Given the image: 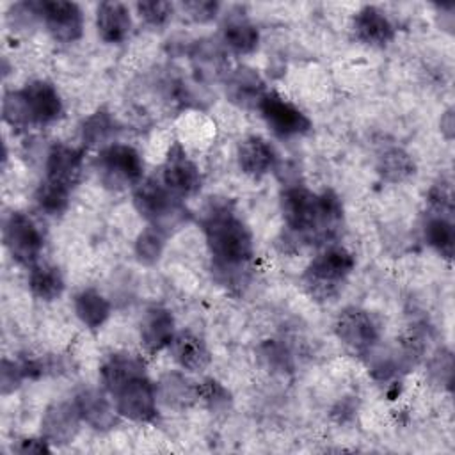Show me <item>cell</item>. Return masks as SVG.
Masks as SVG:
<instances>
[{
  "label": "cell",
  "instance_id": "2e32d148",
  "mask_svg": "<svg viewBox=\"0 0 455 455\" xmlns=\"http://www.w3.org/2000/svg\"><path fill=\"white\" fill-rule=\"evenodd\" d=\"M174 316L167 307L151 306L140 318V345L148 354H158L171 345L174 338Z\"/></svg>",
  "mask_w": 455,
  "mask_h": 455
},
{
  "label": "cell",
  "instance_id": "484cf974",
  "mask_svg": "<svg viewBox=\"0 0 455 455\" xmlns=\"http://www.w3.org/2000/svg\"><path fill=\"white\" fill-rule=\"evenodd\" d=\"M78 320L91 331L100 329L110 316V302L94 288H84L73 300Z\"/></svg>",
  "mask_w": 455,
  "mask_h": 455
},
{
  "label": "cell",
  "instance_id": "4fadbf2b",
  "mask_svg": "<svg viewBox=\"0 0 455 455\" xmlns=\"http://www.w3.org/2000/svg\"><path fill=\"white\" fill-rule=\"evenodd\" d=\"M80 412L75 402L52 403L41 418V435L55 446H64L75 439L80 428Z\"/></svg>",
  "mask_w": 455,
  "mask_h": 455
},
{
  "label": "cell",
  "instance_id": "60d3db41",
  "mask_svg": "<svg viewBox=\"0 0 455 455\" xmlns=\"http://www.w3.org/2000/svg\"><path fill=\"white\" fill-rule=\"evenodd\" d=\"M14 451L18 453H48L52 448H50V443L41 435V437H25V439H20L14 446H12Z\"/></svg>",
  "mask_w": 455,
  "mask_h": 455
},
{
  "label": "cell",
  "instance_id": "44dd1931",
  "mask_svg": "<svg viewBox=\"0 0 455 455\" xmlns=\"http://www.w3.org/2000/svg\"><path fill=\"white\" fill-rule=\"evenodd\" d=\"M96 30L108 44L123 43L132 32L130 9L123 2H101L96 7Z\"/></svg>",
  "mask_w": 455,
  "mask_h": 455
},
{
  "label": "cell",
  "instance_id": "1f68e13d",
  "mask_svg": "<svg viewBox=\"0 0 455 455\" xmlns=\"http://www.w3.org/2000/svg\"><path fill=\"white\" fill-rule=\"evenodd\" d=\"M197 389V400L203 402L206 409L212 412H226L231 407V393L229 389L219 382L217 379H203L201 382L196 384Z\"/></svg>",
  "mask_w": 455,
  "mask_h": 455
},
{
  "label": "cell",
  "instance_id": "30bf717a",
  "mask_svg": "<svg viewBox=\"0 0 455 455\" xmlns=\"http://www.w3.org/2000/svg\"><path fill=\"white\" fill-rule=\"evenodd\" d=\"M39 20L57 43H75L84 34V14L78 4L66 0H37Z\"/></svg>",
  "mask_w": 455,
  "mask_h": 455
},
{
  "label": "cell",
  "instance_id": "ac0fdd59",
  "mask_svg": "<svg viewBox=\"0 0 455 455\" xmlns=\"http://www.w3.org/2000/svg\"><path fill=\"white\" fill-rule=\"evenodd\" d=\"M169 350L180 368L190 373H201L212 363V354L204 339L188 329H181L174 334Z\"/></svg>",
  "mask_w": 455,
  "mask_h": 455
},
{
  "label": "cell",
  "instance_id": "836d02e7",
  "mask_svg": "<svg viewBox=\"0 0 455 455\" xmlns=\"http://www.w3.org/2000/svg\"><path fill=\"white\" fill-rule=\"evenodd\" d=\"M192 62L196 66V69L203 75V76H213L217 73H220L222 69V53L220 50L212 44V43H199L194 46L192 53Z\"/></svg>",
  "mask_w": 455,
  "mask_h": 455
},
{
  "label": "cell",
  "instance_id": "9c48e42d",
  "mask_svg": "<svg viewBox=\"0 0 455 455\" xmlns=\"http://www.w3.org/2000/svg\"><path fill=\"white\" fill-rule=\"evenodd\" d=\"M338 339L355 354H368L379 341V325L373 316L355 306L339 311L334 322Z\"/></svg>",
  "mask_w": 455,
  "mask_h": 455
},
{
  "label": "cell",
  "instance_id": "8fae6325",
  "mask_svg": "<svg viewBox=\"0 0 455 455\" xmlns=\"http://www.w3.org/2000/svg\"><path fill=\"white\" fill-rule=\"evenodd\" d=\"M162 183L180 199L190 197L201 190V172L180 142H172L162 165Z\"/></svg>",
  "mask_w": 455,
  "mask_h": 455
},
{
  "label": "cell",
  "instance_id": "4dcf8cb0",
  "mask_svg": "<svg viewBox=\"0 0 455 455\" xmlns=\"http://www.w3.org/2000/svg\"><path fill=\"white\" fill-rule=\"evenodd\" d=\"M167 235L153 226H146L135 238V256L142 265H155L164 254Z\"/></svg>",
  "mask_w": 455,
  "mask_h": 455
},
{
  "label": "cell",
  "instance_id": "cb8c5ba5",
  "mask_svg": "<svg viewBox=\"0 0 455 455\" xmlns=\"http://www.w3.org/2000/svg\"><path fill=\"white\" fill-rule=\"evenodd\" d=\"M155 386L158 402L171 409L183 411L197 402L196 384L190 379H187L181 371L165 373Z\"/></svg>",
  "mask_w": 455,
  "mask_h": 455
},
{
  "label": "cell",
  "instance_id": "d4e9b609",
  "mask_svg": "<svg viewBox=\"0 0 455 455\" xmlns=\"http://www.w3.org/2000/svg\"><path fill=\"white\" fill-rule=\"evenodd\" d=\"M117 132H119V124L116 117L105 108H100L89 117H85L80 128L84 146L100 148V149L114 144V137L117 135Z\"/></svg>",
  "mask_w": 455,
  "mask_h": 455
},
{
  "label": "cell",
  "instance_id": "ffe728a7",
  "mask_svg": "<svg viewBox=\"0 0 455 455\" xmlns=\"http://www.w3.org/2000/svg\"><path fill=\"white\" fill-rule=\"evenodd\" d=\"M75 405L80 412L82 421H85L94 430H110L117 425L119 412L98 389H84L75 396Z\"/></svg>",
  "mask_w": 455,
  "mask_h": 455
},
{
  "label": "cell",
  "instance_id": "4316f807",
  "mask_svg": "<svg viewBox=\"0 0 455 455\" xmlns=\"http://www.w3.org/2000/svg\"><path fill=\"white\" fill-rule=\"evenodd\" d=\"M28 288L36 299L50 302L62 295L64 277L53 265H34L28 275Z\"/></svg>",
  "mask_w": 455,
  "mask_h": 455
},
{
  "label": "cell",
  "instance_id": "603a6c76",
  "mask_svg": "<svg viewBox=\"0 0 455 455\" xmlns=\"http://www.w3.org/2000/svg\"><path fill=\"white\" fill-rule=\"evenodd\" d=\"M222 43L238 55L252 53L259 44V32L252 21H249L242 12L229 14L222 27Z\"/></svg>",
  "mask_w": 455,
  "mask_h": 455
},
{
  "label": "cell",
  "instance_id": "74e56055",
  "mask_svg": "<svg viewBox=\"0 0 455 455\" xmlns=\"http://www.w3.org/2000/svg\"><path fill=\"white\" fill-rule=\"evenodd\" d=\"M181 9L187 14V18H190L192 21L206 23L219 14L220 4L213 0H192V2H183Z\"/></svg>",
  "mask_w": 455,
  "mask_h": 455
},
{
  "label": "cell",
  "instance_id": "f1b7e54d",
  "mask_svg": "<svg viewBox=\"0 0 455 455\" xmlns=\"http://www.w3.org/2000/svg\"><path fill=\"white\" fill-rule=\"evenodd\" d=\"M414 160L402 148H389L377 160V172L389 183L405 181L414 174Z\"/></svg>",
  "mask_w": 455,
  "mask_h": 455
},
{
  "label": "cell",
  "instance_id": "e0dca14e",
  "mask_svg": "<svg viewBox=\"0 0 455 455\" xmlns=\"http://www.w3.org/2000/svg\"><path fill=\"white\" fill-rule=\"evenodd\" d=\"M352 30L357 41L368 46H387L395 37V27L389 18L375 5L361 7L352 21Z\"/></svg>",
  "mask_w": 455,
  "mask_h": 455
},
{
  "label": "cell",
  "instance_id": "d590c367",
  "mask_svg": "<svg viewBox=\"0 0 455 455\" xmlns=\"http://www.w3.org/2000/svg\"><path fill=\"white\" fill-rule=\"evenodd\" d=\"M139 16L151 27H164L172 18L174 5L165 0H142L135 4Z\"/></svg>",
  "mask_w": 455,
  "mask_h": 455
},
{
  "label": "cell",
  "instance_id": "8d00e7d4",
  "mask_svg": "<svg viewBox=\"0 0 455 455\" xmlns=\"http://www.w3.org/2000/svg\"><path fill=\"white\" fill-rule=\"evenodd\" d=\"M428 375L441 386L450 387L453 377V355L448 348H441L428 364Z\"/></svg>",
  "mask_w": 455,
  "mask_h": 455
},
{
  "label": "cell",
  "instance_id": "5bb4252c",
  "mask_svg": "<svg viewBox=\"0 0 455 455\" xmlns=\"http://www.w3.org/2000/svg\"><path fill=\"white\" fill-rule=\"evenodd\" d=\"M82 169H84L82 149H76L62 142H55L46 155L44 180H50L53 183H59L73 190L82 178Z\"/></svg>",
  "mask_w": 455,
  "mask_h": 455
},
{
  "label": "cell",
  "instance_id": "7402d4cb",
  "mask_svg": "<svg viewBox=\"0 0 455 455\" xmlns=\"http://www.w3.org/2000/svg\"><path fill=\"white\" fill-rule=\"evenodd\" d=\"M140 373H146L142 359L126 352L110 354L100 366V380L110 395H114L126 380Z\"/></svg>",
  "mask_w": 455,
  "mask_h": 455
},
{
  "label": "cell",
  "instance_id": "d6a6232c",
  "mask_svg": "<svg viewBox=\"0 0 455 455\" xmlns=\"http://www.w3.org/2000/svg\"><path fill=\"white\" fill-rule=\"evenodd\" d=\"M258 357L259 361L270 370V371H291L293 363H291V355L286 350L284 345H281L275 339H265L263 343H259L258 347Z\"/></svg>",
  "mask_w": 455,
  "mask_h": 455
},
{
  "label": "cell",
  "instance_id": "f35d334b",
  "mask_svg": "<svg viewBox=\"0 0 455 455\" xmlns=\"http://www.w3.org/2000/svg\"><path fill=\"white\" fill-rule=\"evenodd\" d=\"M25 380L23 368L20 361H9L4 359L0 366V386H2V395H9L14 389L20 387V384Z\"/></svg>",
  "mask_w": 455,
  "mask_h": 455
},
{
  "label": "cell",
  "instance_id": "d6986e66",
  "mask_svg": "<svg viewBox=\"0 0 455 455\" xmlns=\"http://www.w3.org/2000/svg\"><path fill=\"white\" fill-rule=\"evenodd\" d=\"M236 158L242 172L258 180L275 167L277 153L267 139L251 135L238 144Z\"/></svg>",
  "mask_w": 455,
  "mask_h": 455
},
{
  "label": "cell",
  "instance_id": "8992f818",
  "mask_svg": "<svg viewBox=\"0 0 455 455\" xmlns=\"http://www.w3.org/2000/svg\"><path fill=\"white\" fill-rule=\"evenodd\" d=\"M4 243L11 258L25 267H34L44 247V236L37 222L23 212H12L4 222Z\"/></svg>",
  "mask_w": 455,
  "mask_h": 455
},
{
  "label": "cell",
  "instance_id": "277c9868",
  "mask_svg": "<svg viewBox=\"0 0 455 455\" xmlns=\"http://www.w3.org/2000/svg\"><path fill=\"white\" fill-rule=\"evenodd\" d=\"M133 206L148 226L169 235L180 229L190 217L183 201L158 180H142L133 188Z\"/></svg>",
  "mask_w": 455,
  "mask_h": 455
},
{
  "label": "cell",
  "instance_id": "9a60e30c",
  "mask_svg": "<svg viewBox=\"0 0 455 455\" xmlns=\"http://www.w3.org/2000/svg\"><path fill=\"white\" fill-rule=\"evenodd\" d=\"M267 94L261 75L247 66L233 69L226 78V98L243 110L258 108L261 98Z\"/></svg>",
  "mask_w": 455,
  "mask_h": 455
},
{
  "label": "cell",
  "instance_id": "3957f363",
  "mask_svg": "<svg viewBox=\"0 0 455 455\" xmlns=\"http://www.w3.org/2000/svg\"><path fill=\"white\" fill-rule=\"evenodd\" d=\"M355 267L354 254L341 245L325 247L302 274L306 293L316 302L334 300Z\"/></svg>",
  "mask_w": 455,
  "mask_h": 455
},
{
  "label": "cell",
  "instance_id": "e575fe53",
  "mask_svg": "<svg viewBox=\"0 0 455 455\" xmlns=\"http://www.w3.org/2000/svg\"><path fill=\"white\" fill-rule=\"evenodd\" d=\"M2 116H4V121L16 130H25V128L32 126L23 96L20 91H11L4 96Z\"/></svg>",
  "mask_w": 455,
  "mask_h": 455
},
{
  "label": "cell",
  "instance_id": "b9f144b4",
  "mask_svg": "<svg viewBox=\"0 0 455 455\" xmlns=\"http://www.w3.org/2000/svg\"><path fill=\"white\" fill-rule=\"evenodd\" d=\"M441 128H443V132H444V130H450V137H451V130H453V116H451V110H448V112L444 114V117L441 119Z\"/></svg>",
  "mask_w": 455,
  "mask_h": 455
},
{
  "label": "cell",
  "instance_id": "6da1fadb",
  "mask_svg": "<svg viewBox=\"0 0 455 455\" xmlns=\"http://www.w3.org/2000/svg\"><path fill=\"white\" fill-rule=\"evenodd\" d=\"M203 233L212 256L213 277L229 290L245 286L254 258L252 233L228 201L210 203L203 217Z\"/></svg>",
  "mask_w": 455,
  "mask_h": 455
},
{
  "label": "cell",
  "instance_id": "ba28073f",
  "mask_svg": "<svg viewBox=\"0 0 455 455\" xmlns=\"http://www.w3.org/2000/svg\"><path fill=\"white\" fill-rule=\"evenodd\" d=\"M258 110L267 126L281 139L299 137L311 130L309 117L299 107L274 91H267L258 105Z\"/></svg>",
  "mask_w": 455,
  "mask_h": 455
},
{
  "label": "cell",
  "instance_id": "52a82bcc",
  "mask_svg": "<svg viewBox=\"0 0 455 455\" xmlns=\"http://www.w3.org/2000/svg\"><path fill=\"white\" fill-rule=\"evenodd\" d=\"M112 396L116 409L123 418L137 423H149L156 418V386L148 379L146 373L126 380Z\"/></svg>",
  "mask_w": 455,
  "mask_h": 455
},
{
  "label": "cell",
  "instance_id": "7c38bea8",
  "mask_svg": "<svg viewBox=\"0 0 455 455\" xmlns=\"http://www.w3.org/2000/svg\"><path fill=\"white\" fill-rule=\"evenodd\" d=\"M30 123L34 124H50L57 121L62 112L64 105L57 87L48 80H32L23 89H20Z\"/></svg>",
  "mask_w": 455,
  "mask_h": 455
},
{
  "label": "cell",
  "instance_id": "7a4b0ae2",
  "mask_svg": "<svg viewBox=\"0 0 455 455\" xmlns=\"http://www.w3.org/2000/svg\"><path fill=\"white\" fill-rule=\"evenodd\" d=\"M281 213L286 224L284 242L297 249L309 243H327L343 222V203L332 190L320 194L302 185H290L281 194Z\"/></svg>",
  "mask_w": 455,
  "mask_h": 455
},
{
  "label": "cell",
  "instance_id": "f546056e",
  "mask_svg": "<svg viewBox=\"0 0 455 455\" xmlns=\"http://www.w3.org/2000/svg\"><path fill=\"white\" fill-rule=\"evenodd\" d=\"M69 196H71L69 188H66L59 183H53L50 180H43L36 188L34 199L41 212H44L46 215L57 217L68 210Z\"/></svg>",
  "mask_w": 455,
  "mask_h": 455
},
{
  "label": "cell",
  "instance_id": "ab89813d",
  "mask_svg": "<svg viewBox=\"0 0 455 455\" xmlns=\"http://www.w3.org/2000/svg\"><path fill=\"white\" fill-rule=\"evenodd\" d=\"M428 203H430L434 213L450 215L453 212V194H451L450 183L441 181V183L434 185L428 192Z\"/></svg>",
  "mask_w": 455,
  "mask_h": 455
},
{
  "label": "cell",
  "instance_id": "5b68a950",
  "mask_svg": "<svg viewBox=\"0 0 455 455\" xmlns=\"http://www.w3.org/2000/svg\"><path fill=\"white\" fill-rule=\"evenodd\" d=\"M96 169L100 181L110 190H123L135 187L142 181L144 162L140 153L130 146L114 142L100 149L96 158Z\"/></svg>",
  "mask_w": 455,
  "mask_h": 455
},
{
  "label": "cell",
  "instance_id": "83f0119b",
  "mask_svg": "<svg viewBox=\"0 0 455 455\" xmlns=\"http://www.w3.org/2000/svg\"><path fill=\"white\" fill-rule=\"evenodd\" d=\"M427 243L443 258L451 259L455 247V228L450 220V215L432 213L423 228Z\"/></svg>",
  "mask_w": 455,
  "mask_h": 455
}]
</instances>
